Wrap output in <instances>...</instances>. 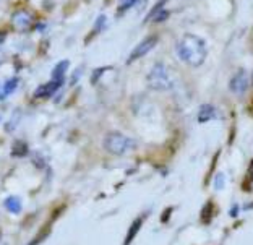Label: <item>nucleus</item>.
Returning a JSON list of instances; mask_svg holds the SVG:
<instances>
[{
  "label": "nucleus",
  "mask_w": 253,
  "mask_h": 245,
  "mask_svg": "<svg viewBox=\"0 0 253 245\" xmlns=\"http://www.w3.org/2000/svg\"><path fill=\"white\" fill-rule=\"evenodd\" d=\"M143 218H145V216H140V218H136V219L133 221V224H131V226H130V229H128V234H126V237H125L124 245H130L131 241H133V239L136 237L138 231H140V227H141V224H143Z\"/></svg>",
  "instance_id": "6e6552de"
},
{
  "label": "nucleus",
  "mask_w": 253,
  "mask_h": 245,
  "mask_svg": "<svg viewBox=\"0 0 253 245\" xmlns=\"http://www.w3.org/2000/svg\"><path fill=\"white\" fill-rule=\"evenodd\" d=\"M0 245H8L7 242H5V241H3V237H0Z\"/></svg>",
  "instance_id": "4be33fe9"
},
{
  "label": "nucleus",
  "mask_w": 253,
  "mask_h": 245,
  "mask_svg": "<svg viewBox=\"0 0 253 245\" xmlns=\"http://www.w3.org/2000/svg\"><path fill=\"white\" fill-rule=\"evenodd\" d=\"M217 117V112L212 106H203L201 111L198 114V121L200 122H206V121H211V119H216Z\"/></svg>",
  "instance_id": "1a4fd4ad"
},
{
  "label": "nucleus",
  "mask_w": 253,
  "mask_h": 245,
  "mask_svg": "<svg viewBox=\"0 0 253 245\" xmlns=\"http://www.w3.org/2000/svg\"><path fill=\"white\" fill-rule=\"evenodd\" d=\"M177 55L187 65L200 67L206 60L208 49H206V44L201 38L195 36V34H185L177 44Z\"/></svg>",
  "instance_id": "f257e3e1"
},
{
  "label": "nucleus",
  "mask_w": 253,
  "mask_h": 245,
  "mask_svg": "<svg viewBox=\"0 0 253 245\" xmlns=\"http://www.w3.org/2000/svg\"><path fill=\"white\" fill-rule=\"evenodd\" d=\"M26 153H28V146L25 141H15L13 150H11V156L23 158V156H26Z\"/></svg>",
  "instance_id": "f8f14e48"
},
{
  "label": "nucleus",
  "mask_w": 253,
  "mask_h": 245,
  "mask_svg": "<svg viewBox=\"0 0 253 245\" xmlns=\"http://www.w3.org/2000/svg\"><path fill=\"white\" fill-rule=\"evenodd\" d=\"M231 91L235 94H242L244 91L247 89V86H249V75H247L245 70H239L235 75L232 77L231 80Z\"/></svg>",
  "instance_id": "39448f33"
},
{
  "label": "nucleus",
  "mask_w": 253,
  "mask_h": 245,
  "mask_svg": "<svg viewBox=\"0 0 253 245\" xmlns=\"http://www.w3.org/2000/svg\"><path fill=\"white\" fill-rule=\"evenodd\" d=\"M148 86L154 91H169L174 86V75L164 64H156L148 73Z\"/></svg>",
  "instance_id": "f03ea898"
},
{
  "label": "nucleus",
  "mask_w": 253,
  "mask_h": 245,
  "mask_svg": "<svg viewBox=\"0 0 253 245\" xmlns=\"http://www.w3.org/2000/svg\"><path fill=\"white\" fill-rule=\"evenodd\" d=\"M250 179L253 180V161H252V164H250Z\"/></svg>",
  "instance_id": "aec40b11"
},
{
  "label": "nucleus",
  "mask_w": 253,
  "mask_h": 245,
  "mask_svg": "<svg viewBox=\"0 0 253 245\" xmlns=\"http://www.w3.org/2000/svg\"><path fill=\"white\" fill-rule=\"evenodd\" d=\"M170 211H172V208H169V209H168V211H166V213H164V216H163V221H164V223H166V221H168V216L170 214Z\"/></svg>",
  "instance_id": "6ab92c4d"
},
{
  "label": "nucleus",
  "mask_w": 253,
  "mask_h": 245,
  "mask_svg": "<svg viewBox=\"0 0 253 245\" xmlns=\"http://www.w3.org/2000/svg\"><path fill=\"white\" fill-rule=\"evenodd\" d=\"M104 148L109 153H112V155L120 156V155H125L126 151L133 150L135 141L128 138V136H125L124 133L112 132L104 138Z\"/></svg>",
  "instance_id": "7ed1b4c3"
},
{
  "label": "nucleus",
  "mask_w": 253,
  "mask_h": 245,
  "mask_svg": "<svg viewBox=\"0 0 253 245\" xmlns=\"http://www.w3.org/2000/svg\"><path fill=\"white\" fill-rule=\"evenodd\" d=\"M136 2V0H124V3H122V7H120L119 10H125V8H128V7H131Z\"/></svg>",
  "instance_id": "dca6fc26"
},
{
  "label": "nucleus",
  "mask_w": 253,
  "mask_h": 245,
  "mask_svg": "<svg viewBox=\"0 0 253 245\" xmlns=\"http://www.w3.org/2000/svg\"><path fill=\"white\" fill-rule=\"evenodd\" d=\"M211 214H212V203H206L203 211H201V221H203V223H210Z\"/></svg>",
  "instance_id": "4468645a"
},
{
  "label": "nucleus",
  "mask_w": 253,
  "mask_h": 245,
  "mask_svg": "<svg viewBox=\"0 0 253 245\" xmlns=\"http://www.w3.org/2000/svg\"><path fill=\"white\" fill-rule=\"evenodd\" d=\"M5 41V34L3 33H0V44H2Z\"/></svg>",
  "instance_id": "412c9836"
},
{
  "label": "nucleus",
  "mask_w": 253,
  "mask_h": 245,
  "mask_svg": "<svg viewBox=\"0 0 253 245\" xmlns=\"http://www.w3.org/2000/svg\"><path fill=\"white\" fill-rule=\"evenodd\" d=\"M16 86H18V78H11V80H8V82L5 83V86H3V94H2V96L11 94V93L15 91Z\"/></svg>",
  "instance_id": "ddd939ff"
},
{
  "label": "nucleus",
  "mask_w": 253,
  "mask_h": 245,
  "mask_svg": "<svg viewBox=\"0 0 253 245\" xmlns=\"http://www.w3.org/2000/svg\"><path fill=\"white\" fill-rule=\"evenodd\" d=\"M224 180H226V175L224 174H217L216 179H214V189L216 190H221L224 187Z\"/></svg>",
  "instance_id": "2eb2a0df"
},
{
  "label": "nucleus",
  "mask_w": 253,
  "mask_h": 245,
  "mask_svg": "<svg viewBox=\"0 0 253 245\" xmlns=\"http://www.w3.org/2000/svg\"><path fill=\"white\" fill-rule=\"evenodd\" d=\"M5 208H7L10 213L18 214L21 211V200L16 197H8L7 200H5Z\"/></svg>",
  "instance_id": "9d476101"
},
{
  "label": "nucleus",
  "mask_w": 253,
  "mask_h": 245,
  "mask_svg": "<svg viewBox=\"0 0 253 245\" xmlns=\"http://www.w3.org/2000/svg\"><path fill=\"white\" fill-rule=\"evenodd\" d=\"M62 83H63V80H54L52 78V82H49V83H45L42 84V86H39L36 89V98H49V96H52L57 89H59L62 86Z\"/></svg>",
  "instance_id": "423d86ee"
},
{
  "label": "nucleus",
  "mask_w": 253,
  "mask_h": 245,
  "mask_svg": "<svg viewBox=\"0 0 253 245\" xmlns=\"http://www.w3.org/2000/svg\"><path fill=\"white\" fill-rule=\"evenodd\" d=\"M42 237H44V236H42V232H41V236H39V237L36 239V241H33L31 244H28V245H38V244H39V241H41Z\"/></svg>",
  "instance_id": "a211bd4d"
},
{
  "label": "nucleus",
  "mask_w": 253,
  "mask_h": 245,
  "mask_svg": "<svg viewBox=\"0 0 253 245\" xmlns=\"http://www.w3.org/2000/svg\"><path fill=\"white\" fill-rule=\"evenodd\" d=\"M239 214V206H232L231 209V216H237Z\"/></svg>",
  "instance_id": "f3484780"
},
{
  "label": "nucleus",
  "mask_w": 253,
  "mask_h": 245,
  "mask_svg": "<svg viewBox=\"0 0 253 245\" xmlns=\"http://www.w3.org/2000/svg\"><path fill=\"white\" fill-rule=\"evenodd\" d=\"M156 44H158V38H156V36H151V38L145 39L143 42H140V44H138L136 47L133 49V52H131V55L128 57V64H130V62H133V60L141 59L143 55H146V54L149 52V50H151Z\"/></svg>",
  "instance_id": "20e7f679"
},
{
  "label": "nucleus",
  "mask_w": 253,
  "mask_h": 245,
  "mask_svg": "<svg viewBox=\"0 0 253 245\" xmlns=\"http://www.w3.org/2000/svg\"><path fill=\"white\" fill-rule=\"evenodd\" d=\"M67 68H68V62L67 60L59 62V64H57L55 68L52 70V78L54 80H63V75H65Z\"/></svg>",
  "instance_id": "9b49d317"
},
{
  "label": "nucleus",
  "mask_w": 253,
  "mask_h": 245,
  "mask_svg": "<svg viewBox=\"0 0 253 245\" xmlns=\"http://www.w3.org/2000/svg\"><path fill=\"white\" fill-rule=\"evenodd\" d=\"M33 23V16L28 11H16L13 15V25L18 30H28Z\"/></svg>",
  "instance_id": "0eeeda50"
}]
</instances>
